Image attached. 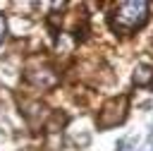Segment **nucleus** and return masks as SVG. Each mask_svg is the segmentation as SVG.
Masks as SVG:
<instances>
[{
    "mask_svg": "<svg viewBox=\"0 0 153 151\" xmlns=\"http://www.w3.org/2000/svg\"><path fill=\"white\" fill-rule=\"evenodd\" d=\"M148 19V5L146 2H120L115 12L110 14V29L117 34H131Z\"/></svg>",
    "mask_w": 153,
    "mask_h": 151,
    "instance_id": "f257e3e1",
    "label": "nucleus"
},
{
    "mask_svg": "<svg viewBox=\"0 0 153 151\" xmlns=\"http://www.w3.org/2000/svg\"><path fill=\"white\" fill-rule=\"evenodd\" d=\"M127 115V96H120V98H112L103 105L100 115H98V129H108V127H115L124 120Z\"/></svg>",
    "mask_w": 153,
    "mask_h": 151,
    "instance_id": "f03ea898",
    "label": "nucleus"
},
{
    "mask_svg": "<svg viewBox=\"0 0 153 151\" xmlns=\"http://www.w3.org/2000/svg\"><path fill=\"white\" fill-rule=\"evenodd\" d=\"M151 79H153V70L148 65H139L136 72H134V84L136 86H146V84H151Z\"/></svg>",
    "mask_w": 153,
    "mask_h": 151,
    "instance_id": "7ed1b4c3",
    "label": "nucleus"
},
{
    "mask_svg": "<svg viewBox=\"0 0 153 151\" xmlns=\"http://www.w3.org/2000/svg\"><path fill=\"white\" fill-rule=\"evenodd\" d=\"M141 151H153V122H151V132H148V141L143 144Z\"/></svg>",
    "mask_w": 153,
    "mask_h": 151,
    "instance_id": "20e7f679",
    "label": "nucleus"
},
{
    "mask_svg": "<svg viewBox=\"0 0 153 151\" xmlns=\"http://www.w3.org/2000/svg\"><path fill=\"white\" fill-rule=\"evenodd\" d=\"M5 31H7V22H5V17L0 14V41L5 38Z\"/></svg>",
    "mask_w": 153,
    "mask_h": 151,
    "instance_id": "39448f33",
    "label": "nucleus"
}]
</instances>
